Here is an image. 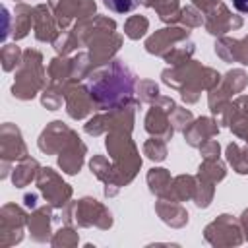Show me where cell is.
Segmentation results:
<instances>
[{"label":"cell","mask_w":248,"mask_h":248,"mask_svg":"<svg viewBox=\"0 0 248 248\" xmlns=\"http://www.w3.org/2000/svg\"><path fill=\"white\" fill-rule=\"evenodd\" d=\"M141 0H105V6L116 14H126V12H132L134 8L140 6Z\"/></svg>","instance_id":"cell-1"},{"label":"cell","mask_w":248,"mask_h":248,"mask_svg":"<svg viewBox=\"0 0 248 248\" xmlns=\"http://www.w3.org/2000/svg\"><path fill=\"white\" fill-rule=\"evenodd\" d=\"M232 6L242 12V14H248V0H232Z\"/></svg>","instance_id":"cell-2"}]
</instances>
